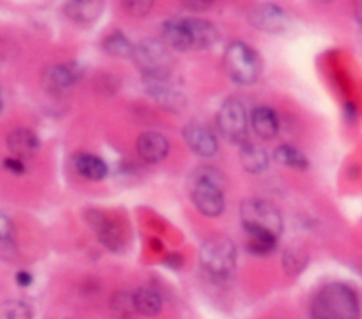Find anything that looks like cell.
Masks as SVG:
<instances>
[{"label": "cell", "mask_w": 362, "mask_h": 319, "mask_svg": "<svg viewBox=\"0 0 362 319\" xmlns=\"http://www.w3.org/2000/svg\"><path fill=\"white\" fill-rule=\"evenodd\" d=\"M310 315L311 319H359L358 294L344 282H329L315 294Z\"/></svg>", "instance_id": "6da1fadb"}, {"label": "cell", "mask_w": 362, "mask_h": 319, "mask_svg": "<svg viewBox=\"0 0 362 319\" xmlns=\"http://www.w3.org/2000/svg\"><path fill=\"white\" fill-rule=\"evenodd\" d=\"M163 37L167 45L178 51L206 49L216 44L219 32L216 27L202 18H173L163 25Z\"/></svg>", "instance_id": "7a4b0ae2"}, {"label": "cell", "mask_w": 362, "mask_h": 319, "mask_svg": "<svg viewBox=\"0 0 362 319\" xmlns=\"http://www.w3.org/2000/svg\"><path fill=\"white\" fill-rule=\"evenodd\" d=\"M225 178L214 167H201L191 176V198L195 207L205 216L215 217L223 212Z\"/></svg>", "instance_id": "3957f363"}, {"label": "cell", "mask_w": 362, "mask_h": 319, "mask_svg": "<svg viewBox=\"0 0 362 319\" xmlns=\"http://www.w3.org/2000/svg\"><path fill=\"white\" fill-rule=\"evenodd\" d=\"M223 66L228 76L238 85H252L262 73L260 56L242 41H233L226 47Z\"/></svg>", "instance_id": "277c9868"}, {"label": "cell", "mask_w": 362, "mask_h": 319, "mask_svg": "<svg viewBox=\"0 0 362 319\" xmlns=\"http://www.w3.org/2000/svg\"><path fill=\"white\" fill-rule=\"evenodd\" d=\"M199 261L209 275L215 278H225L235 268V244L223 234H212L201 246Z\"/></svg>", "instance_id": "5b68a950"}, {"label": "cell", "mask_w": 362, "mask_h": 319, "mask_svg": "<svg viewBox=\"0 0 362 319\" xmlns=\"http://www.w3.org/2000/svg\"><path fill=\"white\" fill-rule=\"evenodd\" d=\"M240 220L245 231H264L280 237L283 231V219L279 209L257 198H250L240 205Z\"/></svg>", "instance_id": "8992f818"}, {"label": "cell", "mask_w": 362, "mask_h": 319, "mask_svg": "<svg viewBox=\"0 0 362 319\" xmlns=\"http://www.w3.org/2000/svg\"><path fill=\"white\" fill-rule=\"evenodd\" d=\"M132 56L144 78L170 76L171 56L164 44L151 40L143 41L133 48Z\"/></svg>", "instance_id": "52a82bcc"}, {"label": "cell", "mask_w": 362, "mask_h": 319, "mask_svg": "<svg viewBox=\"0 0 362 319\" xmlns=\"http://www.w3.org/2000/svg\"><path fill=\"white\" fill-rule=\"evenodd\" d=\"M218 130L225 140L242 145L247 141V114L238 99H228L216 116Z\"/></svg>", "instance_id": "ba28073f"}, {"label": "cell", "mask_w": 362, "mask_h": 319, "mask_svg": "<svg viewBox=\"0 0 362 319\" xmlns=\"http://www.w3.org/2000/svg\"><path fill=\"white\" fill-rule=\"evenodd\" d=\"M247 21L266 34H281L290 27L288 14L279 6L263 3L253 7L247 14Z\"/></svg>", "instance_id": "9c48e42d"}, {"label": "cell", "mask_w": 362, "mask_h": 319, "mask_svg": "<svg viewBox=\"0 0 362 319\" xmlns=\"http://www.w3.org/2000/svg\"><path fill=\"white\" fill-rule=\"evenodd\" d=\"M187 145L199 157H214L218 151V140L214 133L204 124L189 123L182 130Z\"/></svg>", "instance_id": "30bf717a"}, {"label": "cell", "mask_w": 362, "mask_h": 319, "mask_svg": "<svg viewBox=\"0 0 362 319\" xmlns=\"http://www.w3.org/2000/svg\"><path fill=\"white\" fill-rule=\"evenodd\" d=\"M137 152L147 162H160L168 154V141L160 133H143L137 140Z\"/></svg>", "instance_id": "8fae6325"}, {"label": "cell", "mask_w": 362, "mask_h": 319, "mask_svg": "<svg viewBox=\"0 0 362 319\" xmlns=\"http://www.w3.org/2000/svg\"><path fill=\"white\" fill-rule=\"evenodd\" d=\"M7 147L20 160L34 157L40 150L38 137L28 128H16L7 137Z\"/></svg>", "instance_id": "7c38bea8"}, {"label": "cell", "mask_w": 362, "mask_h": 319, "mask_svg": "<svg viewBox=\"0 0 362 319\" xmlns=\"http://www.w3.org/2000/svg\"><path fill=\"white\" fill-rule=\"evenodd\" d=\"M88 220L105 247H107L109 250H117L120 247V243H122L120 230L105 215L92 210L88 213Z\"/></svg>", "instance_id": "4fadbf2b"}, {"label": "cell", "mask_w": 362, "mask_h": 319, "mask_svg": "<svg viewBox=\"0 0 362 319\" xmlns=\"http://www.w3.org/2000/svg\"><path fill=\"white\" fill-rule=\"evenodd\" d=\"M250 124L255 133L263 140H272L279 133L277 114L267 106H257L252 110Z\"/></svg>", "instance_id": "5bb4252c"}, {"label": "cell", "mask_w": 362, "mask_h": 319, "mask_svg": "<svg viewBox=\"0 0 362 319\" xmlns=\"http://www.w3.org/2000/svg\"><path fill=\"white\" fill-rule=\"evenodd\" d=\"M78 79V72L72 66L55 65L45 71L42 82L51 93H62L72 88Z\"/></svg>", "instance_id": "9a60e30c"}, {"label": "cell", "mask_w": 362, "mask_h": 319, "mask_svg": "<svg viewBox=\"0 0 362 319\" xmlns=\"http://www.w3.org/2000/svg\"><path fill=\"white\" fill-rule=\"evenodd\" d=\"M64 10L76 23H92L100 16L103 0H68Z\"/></svg>", "instance_id": "2e32d148"}, {"label": "cell", "mask_w": 362, "mask_h": 319, "mask_svg": "<svg viewBox=\"0 0 362 319\" xmlns=\"http://www.w3.org/2000/svg\"><path fill=\"white\" fill-rule=\"evenodd\" d=\"M239 160L245 171L249 174H260L269 165V155L266 150L255 143H243L240 145Z\"/></svg>", "instance_id": "e0dca14e"}, {"label": "cell", "mask_w": 362, "mask_h": 319, "mask_svg": "<svg viewBox=\"0 0 362 319\" xmlns=\"http://www.w3.org/2000/svg\"><path fill=\"white\" fill-rule=\"evenodd\" d=\"M75 168L83 178L89 181H100L107 174V167L99 157L93 154H79L75 158Z\"/></svg>", "instance_id": "ac0fdd59"}, {"label": "cell", "mask_w": 362, "mask_h": 319, "mask_svg": "<svg viewBox=\"0 0 362 319\" xmlns=\"http://www.w3.org/2000/svg\"><path fill=\"white\" fill-rule=\"evenodd\" d=\"M246 250L257 257L272 254L277 248L279 237L264 231H246Z\"/></svg>", "instance_id": "d6986e66"}, {"label": "cell", "mask_w": 362, "mask_h": 319, "mask_svg": "<svg viewBox=\"0 0 362 319\" xmlns=\"http://www.w3.org/2000/svg\"><path fill=\"white\" fill-rule=\"evenodd\" d=\"M133 298L137 313L144 316H154L161 309V296L154 288L141 287L133 294Z\"/></svg>", "instance_id": "ffe728a7"}, {"label": "cell", "mask_w": 362, "mask_h": 319, "mask_svg": "<svg viewBox=\"0 0 362 319\" xmlns=\"http://www.w3.org/2000/svg\"><path fill=\"white\" fill-rule=\"evenodd\" d=\"M273 158L277 164L293 168V169H298V171H304L310 165L307 157L300 150L288 144L279 145L273 151Z\"/></svg>", "instance_id": "44dd1931"}, {"label": "cell", "mask_w": 362, "mask_h": 319, "mask_svg": "<svg viewBox=\"0 0 362 319\" xmlns=\"http://www.w3.org/2000/svg\"><path fill=\"white\" fill-rule=\"evenodd\" d=\"M307 261H308L307 251L298 246H291L286 248L281 257V265L288 275L300 274L305 268Z\"/></svg>", "instance_id": "7402d4cb"}, {"label": "cell", "mask_w": 362, "mask_h": 319, "mask_svg": "<svg viewBox=\"0 0 362 319\" xmlns=\"http://www.w3.org/2000/svg\"><path fill=\"white\" fill-rule=\"evenodd\" d=\"M17 251V246L14 243V231L13 224L7 216L0 213V257L4 260H10L14 257Z\"/></svg>", "instance_id": "603a6c76"}, {"label": "cell", "mask_w": 362, "mask_h": 319, "mask_svg": "<svg viewBox=\"0 0 362 319\" xmlns=\"http://www.w3.org/2000/svg\"><path fill=\"white\" fill-rule=\"evenodd\" d=\"M110 306H112L113 315L117 319H133L134 313H137L133 295H130L124 291L115 294V296L112 298Z\"/></svg>", "instance_id": "cb8c5ba5"}, {"label": "cell", "mask_w": 362, "mask_h": 319, "mask_svg": "<svg viewBox=\"0 0 362 319\" xmlns=\"http://www.w3.org/2000/svg\"><path fill=\"white\" fill-rule=\"evenodd\" d=\"M103 48L109 55L123 58V56H132L134 47H132L129 40L122 32L116 31L109 37H106L103 42Z\"/></svg>", "instance_id": "d4e9b609"}, {"label": "cell", "mask_w": 362, "mask_h": 319, "mask_svg": "<svg viewBox=\"0 0 362 319\" xmlns=\"http://www.w3.org/2000/svg\"><path fill=\"white\" fill-rule=\"evenodd\" d=\"M0 319H31V312L20 301H7L0 303Z\"/></svg>", "instance_id": "484cf974"}, {"label": "cell", "mask_w": 362, "mask_h": 319, "mask_svg": "<svg viewBox=\"0 0 362 319\" xmlns=\"http://www.w3.org/2000/svg\"><path fill=\"white\" fill-rule=\"evenodd\" d=\"M122 8L132 17H144L154 6V0H120Z\"/></svg>", "instance_id": "4316f807"}, {"label": "cell", "mask_w": 362, "mask_h": 319, "mask_svg": "<svg viewBox=\"0 0 362 319\" xmlns=\"http://www.w3.org/2000/svg\"><path fill=\"white\" fill-rule=\"evenodd\" d=\"M214 1H215V0H181L182 6H184L187 10L195 11V13L208 10V8L214 4Z\"/></svg>", "instance_id": "83f0119b"}, {"label": "cell", "mask_w": 362, "mask_h": 319, "mask_svg": "<svg viewBox=\"0 0 362 319\" xmlns=\"http://www.w3.org/2000/svg\"><path fill=\"white\" fill-rule=\"evenodd\" d=\"M4 168L7 169V171H10L11 174H14V175H21V174H24V171H25V167H24V164H23V161L20 160V158H17V157H11V158H7V160H4Z\"/></svg>", "instance_id": "f1b7e54d"}, {"label": "cell", "mask_w": 362, "mask_h": 319, "mask_svg": "<svg viewBox=\"0 0 362 319\" xmlns=\"http://www.w3.org/2000/svg\"><path fill=\"white\" fill-rule=\"evenodd\" d=\"M33 278H31V274L27 272V271H20L16 274V282L20 285V287H28L31 284Z\"/></svg>", "instance_id": "f546056e"}, {"label": "cell", "mask_w": 362, "mask_h": 319, "mask_svg": "<svg viewBox=\"0 0 362 319\" xmlns=\"http://www.w3.org/2000/svg\"><path fill=\"white\" fill-rule=\"evenodd\" d=\"M354 16L359 28L362 30V0H354Z\"/></svg>", "instance_id": "4dcf8cb0"}, {"label": "cell", "mask_w": 362, "mask_h": 319, "mask_svg": "<svg viewBox=\"0 0 362 319\" xmlns=\"http://www.w3.org/2000/svg\"><path fill=\"white\" fill-rule=\"evenodd\" d=\"M313 1H315V3H329L332 0H313Z\"/></svg>", "instance_id": "1f68e13d"}, {"label": "cell", "mask_w": 362, "mask_h": 319, "mask_svg": "<svg viewBox=\"0 0 362 319\" xmlns=\"http://www.w3.org/2000/svg\"><path fill=\"white\" fill-rule=\"evenodd\" d=\"M1 106H3V95L0 92V110H1Z\"/></svg>", "instance_id": "d6a6232c"}]
</instances>
